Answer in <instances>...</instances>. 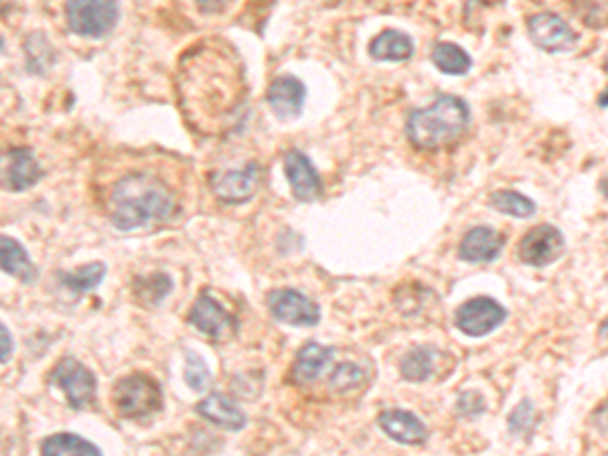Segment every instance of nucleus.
Returning a JSON list of instances; mask_svg holds the SVG:
<instances>
[{
  "label": "nucleus",
  "instance_id": "f257e3e1",
  "mask_svg": "<svg viewBox=\"0 0 608 456\" xmlns=\"http://www.w3.org/2000/svg\"><path fill=\"white\" fill-rule=\"evenodd\" d=\"M112 223L122 232H132L148 223L165 221L175 209L171 189L148 175H128L112 191Z\"/></svg>",
  "mask_w": 608,
  "mask_h": 456
},
{
  "label": "nucleus",
  "instance_id": "f03ea898",
  "mask_svg": "<svg viewBox=\"0 0 608 456\" xmlns=\"http://www.w3.org/2000/svg\"><path fill=\"white\" fill-rule=\"evenodd\" d=\"M471 120L467 102L456 96H438L428 108L414 110L406 124L410 142L420 150H438L459 140Z\"/></svg>",
  "mask_w": 608,
  "mask_h": 456
},
{
  "label": "nucleus",
  "instance_id": "7ed1b4c3",
  "mask_svg": "<svg viewBox=\"0 0 608 456\" xmlns=\"http://www.w3.org/2000/svg\"><path fill=\"white\" fill-rule=\"evenodd\" d=\"M112 402L122 418H146L163 408V392L157 379L146 373H132L118 379Z\"/></svg>",
  "mask_w": 608,
  "mask_h": 456
},
{
  "label": "nucleus",
  "instance_id": "20e7f679",
  "mask_svg": "<svg viewBox=\"0 0 608 456\" xmlns=\"http://www.w3.org/2000/svg\"><path fill=\"white\" fill-rule=\"evenodd\" d=\"M65 17L69 29L80 37L102 39L114 31L120 7L118 3H88V0H75V3L65 5Z\"/></svg>",
  "mask_w": 608,
  "mask_h": 456
},
{
  "label": "nucleus",
  "instance_id": "39448f33",
  "mask_svg": "<svg viewBox=\"0 0 608 456\" xmlns=\"http://www.w3.org/2000/svg\"><path fill=\"white\" fill-rule=\"evenodd\" d=\"M53 382L63 390L69 406L75 410H84L96 400V377L78 359H61L53 369Z\"/></svg>",
  "mask_w": 608,
  "mask_h": 456
},
{
  "label": "nucleus",
  "instance_id": "423d86ee",
  "mask_svg": "<svg viewBox=\"0 0 608 456\" xmlns=\"http://www.w3.org/2000/svg\"><path fill=\"white\" fill-rule=\"evenodd\" d=\"M268 309L276 321L292 327H315L321 321L319 304L292 288L272 290L268 294Z\"/></svg>",
  "mask_w": 608,
  "mask_h": 456
},
{
  "label": "nucleus",
  "instance_id": "0eeeda50",
  "mask_svg": "<svg viewBox=\"0 0 608 456\" xmlns=\"http://www.w3.org/2000/svg\"><path fill=\"white\" fill-rule=\"evenodd\" d=\"M507 317L499 302L487 296L471 298L456 311V327L469 337H485L493 333Z\"/></svg>",
  "mask_w": 608,
  "mask_h": 456
},
{
  "label": "nucleus",
  "instance_id": "6e6552de",
  "mask_svg": "<svg viewBox=\"0 0 608 456\" xmlns=\"http://www.w3.org/2000/svg\"><path fill=\"white\" fill-rule=\"evenodd\" d=\"M284 175L292 189V195L302 201L311 203L323 197V181L313 161L300 150H288L284 157Z\"/></svg>",
  "mask_w": 608,
  "mask_h": 456
},
{
  "label": "nucleus",
  "instance_id": "1a4fd4ad",
  "mask_svg": "<svg viewBox=\"0 0 608 456\" xmlns=\"http://www.w3.org/2000/svg\"><path fill=\"white\" fill-rule=\"evenodd\" d=\"M564 252V238L554 225H538L519 242V258L529 266H550Z\"/></svg>",
  "mask_w": 608,
  "mask_h": 456
},
{
  "label": "nucleus",
  "instance_id": "9d476101",
  "mask_svg": "<svg viewBox=\"0 0 608 456\" xmlns=\"http://www.w3.org/2000/svg\"><path fill=\"white\" fill-rule=\"evenodd\" d=\"M531 41L548 53L568 51L576 45L578 37L572 27L554 13H540L527 21Z\"/></svg>",
  "mask_w": 608,
  "mask_h": 456
},
{
  "label": "nucleus",
  "instance_id": "9b49d317",
  "mask_svg": "<svg viewBox=\"0 0 608 456\" xmlns=\"http://www.w3.org/2000/svg\"><path fill=\"white\" fill-rule=\"evenodd\" d=\"M209 183L219 201L230 205L246 203L260 187V167L250 163L242 171H223L213 175Z\"/></svg>",
  "mask_w": 608,
  "mask_h": 456
},
{
  "label": "nucleus",
  "instance_id": "f8f14e48",
  "mask_svg": "<svg viewBox=\"0 0 608 456\" xmlns=\"http://www.w3.org/2000/svg\"><path fill=\"white\" fill-rule=\"evenodd\" d=\"M189 323L199 333L211 339H223L225 335L236 331V319L227 313L213 296L205 292H201L199 298L195 300L193 309L189 313Z\"/></svg>",
  "mask_w": 608,
  "mask_h": 456
},
{
  "label": "nucleus",
  "instance_id": "ddd939ff",
  "mask_svg": "<svg viewBox=\"0 0 608 456\" xmlns=\"http://www.w3.org/2000/svg\"><path fill=\"white\" fill-rule=\"evenodd\" d=\"M304 98H307V88L294 75H280L266 92V102L280 120L298 118L304 108Z\"/></svg>",
  "mask_w": 608,
  "mask_h": 456
},
{
  "label": "nucleus",
  "instance_id": "4468645a",
  "mask_svg": "<svg viewBox=\"0 0 608 456\" xmlns=\"http://www.w3.org/2000/svg\"><path fill=\"white\" fill-rule=\"evenodd\" d=\"M3 185L9 191H25L37 185L43 171L29 148H11L3 155Z\"/></svg>",
  "mask_w": 608,
  "mask_h": 456
},
{
  "label": "nucleus",
  "instance_id": "2eb2a0df",
  "mask_svg": "<svg viewBox=\"0 0 608 456\" xmlns=\"http://www.w3.org/2000/svg\"><path fill=\"white\" fill-rule=\"evenodd\" d=\"M503 244L505 238L499 232H495L493 227L487 225L473 227L461 242L459 256L471 264H487L501 254Z\"/></svg>",
  "mask_w": 608,
  "mask_h": 456
},
{
  "label": "nucleus",
  "instance_id": "dca6fc26",
  "mask_svg": "<svg viewBox=\"0 0 608 456\" xmlns=\"http://www.w3.org/2000/svg\"><path fill=\"white\" fill-rule=\"evenodd\" d=\"M195 412L205 418L207 422L219 426V428H225L230 432H238L242 430L246 424H248V418L246 414L223 394H209L203 402H199L195 406Z\"/></svg>",
  "mask_w": 608,
  "mask_h": 456
},
{
  "label": "nucleus",
  "instance_id": "f3484780",
  "mask_svg": "<svg viewBox=\"0 0 608 456\" xmlns=\"http://www.w3.org/2000/svg\"><path fill=\"white\" fill-rule=\"evenodd\" d=\"M379 426L384 432L402 444H424L428 430L424 422L406 410H386L379 416Z\"/></svg>",
  "mask_w": 608,
  "mask_h": 456
},
{
  "label": "nucleus",
  "instance_id": "a211bd4d",
  "mask_svg": "<svg viewBox=\"0 0 608 456\" xmlns=\"http://www.w3.org/2000/svg\"><path fill=\"white\" fill-rule=\"evenodd\" d=\"M333 355L335 351L331 347H323L317 341L307 343L296 355V361L292 365V379L300 386L315 382V379L325 371Z\"/></svg>",
  "mask_w": 608,
  "mask_h": 456
},
{
  "label": "nucleus",
  "instance_id": "6ab92c4d",
  "mask_svg": "<svg viewBox=\"0 0 608 456\" xmlns=\"http://www.w3.org/2000/svg\"><path fill=\"white\" fill-rule=\"evenodd\" d=\"M369 55L377 61H406L414 55V41L404 31L388 29L371 39Z\"/></svg>",
  "mask_w": 608,
  "mask_h": 456
},
{
  "label": "nucleus",
  "instance_id": "aec40b11",
  "mask_svg": "<svg viewBox=\"0 0 608 456\" xmlns=\"http://www.w3.org/2000/svg\"><path fill=\"white\" fill-rule=\"evenodd\" d=\"M0 262H3L5 274H11L13 278H17L21 282L31 284L37 278V270H35L29 254L13 238L3 236V240H0Z\"/></svg>",
  "mask_w": 608,
  "mask_h": 456
},
{
  "label": "nucleus",
  "instance_id": "412c9836",
  "mask_svg": "<svg viewBox=\"0 0 608 456\" xmlns=\"http://www.w3.org/2000/svg\"><path fill=\"white\" fill-rule=\"evenodd\" d=\"M41 456H102V450L78 434L59 432L43 440Z\"/></svg>",
  "mask_w": 608,
  "mask_h": 456
},
{
  "label": "nucleus",
  "instance_id": "4be33fe9",
  "mask_svg": "<svg viewBox=\"0 0 608 456\" xmlns=\"http://www.w3.org/2000/svg\"><path fill=\"white\" fill-rule=\"evenodd\" d=\"M436 363H438V351L430 345H418L404 355L400 371L408 382L418 384L430 379V375L436 371Z\"/></svg>",
  "mask_w": 608,
  "mask_h": 456
},
{
  "label": "nucleus",
  "instance_id": "5701e85b",
  "mask_svg": "<svg viewBox=\"0 0 608 456\" xmlns=\"http://www.w3.org/2000/svg\"><path fill=\"white\" fill-rule=\"evenodd\" d=\"M432 63L442 71V73H448V75H465L471 65H473V59L469 57V53L454 45V43H438L434 45L432 49Z\"/></svg>",
  "mask_w": 608,
  "mask_h": 456
},
{
  "label": "nucleus",
  "instance_id": "b1692460",
  "mask_svg": "<svg viewBox=\"0 0 608 456\" xmlns=\"http://www.w3.org/2000/svg\"><path fill=\"white\" fill-rule=\"evenodd\" d=\"M61 284L65 288H69L71 292H90L94 288H98L106 276V264L102 262H92L86 266H80L78 270H69V272H59L57 274Z\"/></svg>",
  "mask_w": 608,
  "mask_h": 456
},
{
  "label": "nucleus",
  "instance_id": "393cba45",
  "mask_svg": "<svg viewBox=\"0 0 608 456\" xmlns=\"http://www.w3.org/2000/svg\"><path fill=\"white\" fill-rule=\"evenodd\" d=\"M491 205L505 213V215H513V217H531L536 213V203L527 199L525 195L517 193V191H509V189H501L495 191L491 195Z\"/></svg>",
  "mask_w": 608,
  "mask_h": 456
},
{
  "label": "nucleus",
  "instance_id": "a878e982",
  "mask_svg": "<svg viewBox=\"0 0 608 456\" xmlns=\"http://www.w3.org/2000/svg\"><path fill=\"white\" fill-rule=\"evenodd\" d=\"M171 290H173V280L167 274L138 276L134 280V294L148 304H159Z\"/></svg>",
  "mask_w": 608,
  "mask_h": 456
},
{
  "label": "nucleus",
  "instance_id": "bb28decb",
  "mask_svg": "<svg viewBox=\"0 0 608 456\" xmlns=\"http://www.w3.org/2000/svg\"><path fill=\"white\" fill-rule=\"evenodd\" d=\"M367 373L361 365L357 363H341L333 375H331V386L337 392H347V390H355L359 386L365 384Z\"/></svg>",
  "mask_w": 608,
  "mask_h": 456
},
{
  "label": "nucleus",
  "instance_id": "cd10ccee",
  "mask_svg": "<svg viewBox=\"0 0 608 456\" xmlns=\"http://www.w3.org/2000/svg\"><path fill=\"white\" fill-rule=\"evenodd\" d=\"M185 382L195 392H205L211 386V371L207 369L205 361L193 351H187Z\"/></svg>",
  "mask_w": 608,
  "mask_h": 456
},
{
  "label": "nucleus",
  "instance_id": "c85d7f7f",
  "mask_svg": "<svg viewBox=\"0 0 608 456\" xmlns=\"http://www.w3.org/2000/svg\"><path fill=\"white\" fill-rule=\"evenodd\" d=\"M534 426V406L529 400H523L511 414H509V432L511 434H525Z\"/></svg>",
  "mask_w": 608,
  "mask_h": 456
},
{
  "label": "nucleus",
  "instance_id": "c756f323",
  "mask_svg": "<svg viewBox=\"0 0 608 456\" xmlns=\"http://www.w3.org/2000/svg\"><path fill=\"white\" fill-rule=\"evenodd\" d=\"M574 11L582 17V21L588 27H606L608 25V3H584V5H576Z\"/></svg>",
  "mask_w": 608,
  "mask_h": 456
},
{
  "label": "nucleus",
  "instance_id": "7c9ffc66",
  "mask_svg": "<svg viewBox=\"0 0 608 456\" xmlns=\"http://www.w3.org/2000/svg\"><path fill=\"white\" fill-rule=\"evenodd\" d=\"M485 398L479 394V392H463L459 402H456V412H459V416H465V418H473V416H479L485 412Z\"/></svg>",
  "mask_w": 608,
  "mask_h": 456
},
{
  "label": "nucleus",
  "instance_id": "2f4dec72",
  "mask_svg": "<svg viewBox=\"0 0 608 456\" xmlns=\"http://www.w3.org/2000/svg\"><path fill=\"white\" fill-rule=\"evenodd\" d=\"M0 333H3V363H7L13 353V337L7 329V325H0Z\"/></svg>",
  "mask_w": 608,
  "mask_h": 456
},
{
  "label": "nucleus",
  "instance_id": "473e14b6",
  "mask_svg": "<svg viewBox=\"0 0 608 456\" xmlns=\"http://www.w3.org/2000/svg\"><path fill=\"white\" fill-rule=\"evenodd\" d=\"M598 104H600L602 108H606V106H608V88L604 90V94H600V98H598Z\"/></svg>",
  "mask_w": 608,
  "mask_h": 456
},
{
  "label": "nucleus",
  "instance_id": "72a5a7b5",
  "mask_svg": "<svg viewBox=\"0 0 608 456\" xmlns=\"http://www.w3.org/2000/svg\"><path fill=\"white\" fill-rule=\"evenodd\" d=\"M600 191L604 193V197L608 199V177H604L602 181H600Z\"/></svg>",
  "mask_w": 608,
  "mask_h": 456
},
{
  "label": "nucleus",
  "instance_id": "f704fd0d",
  "mask_svg": "<svg viewBox=\"0 0 608 456\" xmlns=\"http://www.w3.org/2000/svg\"><path fill=\"white\" fill-rule=\"evenodd\" d=\"M606 422H608V418H606Z\"/></svg>",
  "mask_w": 608,
  "mask_h": 456
}]
</instances>
